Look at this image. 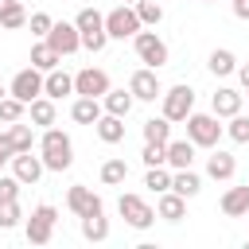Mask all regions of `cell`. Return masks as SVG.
<instances>
[{
	"mask_svg": "<svg viewBox=\"0 0 249 249\" xmlns=\"http://www.w3.org/2000/svg\"><path fill=\"white\" fill-rule=\"evenodd\" d=\"M39 156H43V167L47 171H66L70 163H74V144H70V136L62 132V128H43V136H39Z\"/></svg>",
	"mask_w": 249,
	"mask_h": 249,
	"instance_id": "1",
	"label": "cell"
},
{
	"mask_svg": "<svg viewBox=\"0 0 249 249\" xmlns=\"http://www.w3.org/2000/svg\"><path fill=\"white\" fill-rule=\"evenodd\" d=\"M23 23H27V12H23V4H19V0H16V4H8V8L0 12V27H4V31H19Z\"/></svg>",
	"mask_w": 249,
	"mask_h": 249,
	"instance_id": "36",
	"label": "cell"
},
{
	"mask_svg": "<svg viewBox=\"0 0 249 249\" xmlns=\"http://www.w3.org/2000/svg\"><path fill=\"white\" fill-rule=\"evenodd\" d=\"M4 93H8V86H0V97H4Z\"/></svg>",
	"mask_w": 249,
	"mask_h": 249,
	"instance_id": "45",
	"label": "cell"
},
{
	"mask_svg": "<svg viewBox=\"0 0 249 249\" xmlns=\"http://www.w3.org/2000/svg\"><path fill=\"white\" fill-rule=\"evenodd\" d=\"M132 47H136V58L144 62V66H152V70H160V66H167V58H171V51H167V43L156 35V31H136L132 35Z\"/></svg>",
	"mask_w": 249,
	"mask_h": 249,
	"instance_id": "6",
	"label": "cell"
},
{
	"mask_svg": "<svg viewBox=\"0 0 249 249\" xmlns=\"http://www.w3.org/2000/svg\"><path fill=\"white\" fill-rule=\"evenodd\" d=\"M109 86H113V82H109V74H105L101 66H82V70L74 74V93H78V97H105Z\"/></svg>",
	"mask_w": 249,
	"mask_h": 249,
	"instance_id": "11",
	"label": "cell"
},
{
	"mask_svg": "<svg viewBox=\"0 0 249 249\" xmlns=\"http://www.w3.org/2000/svg\"><path fill=\"white\" fill-rule=\"evenodd\" d=\"M233 16L237 19H249V0H233Z\"/></svg>",
	"mask_w": 249,
	"mask_h": 249,
	"instance_id": "43",
	"label": "cell"
},
{
	"mask_svg": "<svg viewBox=\"0 0 249 249\" xmlns=\"http://www.w3.org/2000/svg\"><path fill=\"white\" fill-rule=\"evenodd\" d=\"M140 27H144V23H140V16H136L132 4H117L113 12H105V31H109V39H132Z\"/></svg>",
	"mask_w": 249,
	"mask_h": 249,
	"instance_id": "8",
	"label": "cell"
},
{
	"mask_svg": "<svg viewBox=\"0 0 249 249\" xmlns=\"http://www.w3.org/2000/svg\"><path fill=\"white\" fill-rule=\"evenodd\" d=\"M171 191L183 195V198H195L202 191V175L195 167H179V171H171Z\"/></svg>",
	"mask_w": 249,
	"mask_h": 249,
	"instance_id": "23",
	"label": "cell"
},
{
	"mask_svg": "<svg viewBox=\"0 0 249 249\" xmlns=\"http://www.w3.org/2000/svg\"><path fill=\"white\" fill-rule=\"evenodd\" d=\"M233 74H237V82H241V93H249V62H245V66L237 62V70H233Z\"/></svg>",
	"mask_w": 249,
	"mask_h": 249,
	"instance_id": "42",
	"label": "cell"
},
{
	"mask_svg": "<svg viewBox=\"0 0 249 249\" xmlns=\"http://www.w3.org/2000/svg\"><path fill=\"white\" fill-rule=\"evenodd\" d=\"M47 43H51V51L58 54V58H70V54H78L82 51V35H78V27L74 23H51V31L43 35Z\"/></svg>",
	"mask_w": 249,
	"mask_h": 249,
	"instance_id": "9",
	"label": "cell"
},
{
	"mask_svg": "<svg viewBox=\"0 0 249 249\" xmlns=\"http://www.w3.org/2000/svg\"><path fill=\"white\" fill-rule=\"evenodd\" d=\"M132 8H136V16H140L144 27H156V23L163 19V4H160V0H136Z\"/></svg>",
	"mask_w": 249,
	"mask_h": 249,
	"instance_id": "35",
	"label": "cell"
},
{
	"mask_svg": "<svg viewBox=\"0 0 249 249\" xmlns=\"http://www.w3.org/2000/svg\"><path fill=\"white\" fill-rule=\"evenodd\" d=\"M117 210H121L124 226H132V230H152V222H156V206H148V198H140L132 191L117 198Z\"/></svg>",
	"mask_w": 249,
	"mask_h": 249,
	"instance_id": "7",
	"label": "cell"
},
{
	"mask_svg": "<svg viewBox=\"0 0 249 249\" xmlns=\"http://www.w3.org/2000/svg\"><path fill=\"white\" fill-rule=\"evenodd\" d=\"M8 93H12V97H19L23 105H27V101H35V97L43 93V70H35V66H23V70L12 78Z\"/></svg>",
	"mask_w": 249,
	"mask_h": 249,
	"instance_id": "12",
	"label": "cell"
},
{
	"mask_svg": "<svg viewBox=\"0 0 249 249\" xmlns=\"http://www.w3.org/2000/svg\"><path fill=\"white\" fill-rule=\"evenodd\" d=\"M27 117V105L19 101V97H12V93H4L0 97V124H12V121H23Z\"/></svg>",
	"mask_w": 249,
	"mask_h": 249,
	"instance_id": "32",
	"label": "cell"
},
{
	"mask_svg": "<svg viewBox=\"0 0 249 249\" xmlns=\"http://www.w3.org/2000/svg\"><path fill=\"white\" fill-rule=\"evenodd\" d=\"M27 117H31L35 128H51V124L58 121V109H54V101H51L47 93H39L35 101H27Z\"/></svg>",
	"mask_w": 249,
	"mask_h": 249,
	"instance_id": "20",
	"label": "cell"
},
{
	"mask_svg": "<svg viewBox=\"0 0 249 249\" xmlns=\"http://www.w3.org/2000/svg\"><path fill=\"white\" fill-rule=\"evenodd\" d=\"M245 218H249V214H245Z\"/></svg>",
	"mask_w": 249,
	"mask_h": 249,
	"instance_id": "49",
	"label": "cell"
},
{
	"mask_svg": "<svg viewBox=\"0 0 249 249\" xmlns=\"http://www.w3.org/2000/svg\"><path fill=\"white\" fill-rule=\"evenodd\" d=\"M140 160H144V167H160V163H163V144H148V140H144Z\"/></svg>",
	"mask_w": 249,
	"mask_h": 249,
	"instance_id": "40",
	"label": "cell"
},
{
	"mask_svg": "<svg viewBox=\"0 0 249 249\" xmlns=\"http://www.w3.org/2000/svg\"><path fill=\"white\" fill-rule=\"evenodd\" d=\"M23 222V210H19V198L16 202H0V230H16Z\"/></svg>",
	"mask_w": 249,
	"mask_h": 249,
	"instance_id": "37",
	"label": "cell"
},
{
	"mask_svg": "<svg viewBox=\"0 0 249 249\" xmlns=\"http://www.w3.org/2000/svg\"><path fill=\"white\" fill-rule=\"evenodd\" d=\"M156 218H163V222H183V218H187V198L175 195L171 187L160 191V198H156Z\"/></svg>",
	"mask_w": 249,
	"mask_h": 249,
	"instance_id": "17",
	"label": "cell"
},
{
	"mask_svg": "<svg viewBox=\"0 0 249 249\" xmlns=\"http://www.w3.org/2000/svg\"><path fill=\"white\" fill-rule=\"evenodd\" d=\"M230 124H226V136L233 140V144H249V113L241 109V113H233V117H226Z\"/></svg>",
	"mask_w": 249,
	"mask_h": 249,
	"instance_id": "33",
	"label": "cell"
},
{
	"mask_svg": "<svg viewBox=\"0 0 249 249\" xmlns=\"http://www.w3.org/2000/svg\"><path fill=\"white\" fill-rule=\"evenodd\" d=\"M8 140H12L16 152H31V148H35V124L12 121V124H8Z\"/></svg>",
	"mask_w": 249,
	"mask_h": 249,
	"instance_id": "27",
	"label": "cell"
},
{
	"mask_svg": "<svg viewBox=\"0 0 249 249\" xmlns=\"http://www.w3.org/2000/svg\"><path fill=\"white\" fill-rule=\"evenodd\" d=\"M43 156H35V152H16L12 156V175L23 183V187H35L39 179H43Z\"/></svg>",
	"mask_w": 249,
	"mask_h": 249,
	"instance_id": "14",
	"label": "cell"
},
{
	"mask_svg": "<svg viewBox=\"0 0 249 249\" xmlns=\"http://www.w3.org/2000/svg\"><path fill=\"white\" fill-rule=\"evenodd\" d=\"M144 187H148V191H156V195H160V191H167V187H171V167H167V163L148 167V171H144Z\"/></svg>",
	"mask_w": 249,
	"mask_h": 249,
	"instance_id": "34",
	"label": "cell"
},
{
	"mask_svg": "<svg viewBox=\"0 0 249 249\" xmlns=\"http://www.w3.org/2000/svg\"><path fill=\"white\" fill-rule=\"evenodd\" d=\"M66 206H70V214H74V218H86V214H105L101 195H93V187H86V183H74V187L66 191Z\"/></svg>",
	"mask_w": 249,
	"mask_h": 249,
	"instance_id": "10",
	"label": "cell"
},
{
	"mask_svg": "<svg viewBox=\"0 0 249 249\" xmlns=\"http://www.w3.org/2000/svg\"><path fill=\"white\" fill-rule=\"evenodd\" d=\"M93 132L101 144H121L124 140V117H113V113H101L93 121Z\"/></svg>",
	"mask_w": 249,
	"mask_h": 249,
	"instance_id": "21",
	"label": "cell"
},
{
	"mask_svg": "<svg viewBox=\"0 0 249 249\" xmlns=\"http://www.w3.org/2000/svg\"><path fill=\"white\" fill-rule=\"evenodd\" d=\"M51 23H54V19H51L47 12H31V16H27V27H31V35H35V39H43V35L51 31Z\"/></svg>",
	"mask_w": 249,
	"mask_h": 249,
	"instance_id": "38",
	"label": "cell"
},
{
	"mask_svg": "<svg viewBox=\"0 0 249 249\" xmlns=\"http://www.w3.org/2000/svg\"><path fill=\"white\" fill-rule=\"evenodd\" d=\"M222 214H226V218H245V214H249V183L230 187V191L222 195Z\"/></svg>",
	"mask_w": 249,
	"mask_h": 249,
	"instance_id": "22",
	"label": "cell"
},
{
	"mask_svg": "<svg viewBox=\"0 0 249 249\" xmlns=\"http://www.w3.org/2000/svg\"><path fill=\"white\" fill-rule=\"evenodd\" d=\"M74 27H78V35H82V47L86 51H105L109 47V31H105V16L97 12V8H82L78 16H74Z\"/></svg>",
	"mask_w": 249,
	"mask_h": 249,
	"instance_id": "2",
	"label": "cell"
},
{
	"mask_svg": "<svg viewBox=\"0 0 249 249\" xmlns=\"http://www.w3.org/2000/svg\"><path fill=\"white\" fill-rule=\"evenodd\" d=\"M187 140L195 144V148H218V140H222V132H226V124H218V117L214 113H187Z\"/></svg>",
	"mask_w": 249,
	"mask_h": 249,
	"instance_id": "3",
	"label": "cell"
},
{
	"mask_svg": "<svg viewBox=\"0 0 249 249\" xmlns=\"http://www.w3.org/2000/svg\"><path fill=\"white\" fill-rule=\"evenodd\" d=\"M124 179H128V163H124L121 156H113V160L101 163V183H105V187H121Z\"/></svg>",
	"mask_w": 249,
	"mask_h": 249,
	"instance_id": "31",
	"label": "cell"
},
{
	"mask_svg": "<svg viewBox=\"0 0 249 249\" xmlns=\"http://www.w3.org/2000/svg\"><path fill=\"white\" fill-rule=\"evenodd\" d=\"M241 109H245V93L233 89V86H218V93L210 97V113H214L218 121H226V117H233V113H241Z\"/></svg>",
	"mask_w": 249,
	"mask_h": 249,
	"instance_id": "15",
	"label": "cell"
},
{
	"mask_svg": "<svg viewBox=\"0 0 249 249\" xmlns=\"http://www.w3.org/2000/svg\"><path fill=\"white\" fill-rule=\"evenodd\" d=\"M101 113H105L101 97H74V105H70V121L74 124H93Z\"/></svg>",
	"mask_w": 249,
	"mask_h": 249,
	"instance_id": "26",
	"label": "cell"
},
{
	"mask_svg": "<svg viewBox=\"0 0 249 249\" xmlns=\"http://www.w3.org/2000/svg\"><path fill=\"white\" fill-rule=\"evenodd\" d=\"M191 109H195V89H191L187 82H179V86H171V89L160 93V113H163L171 124H183Z\"/></svg>",
	"mask_w": 249,
	"mask_h": 249,
	"instance_id": "4",
	"label": "cell"
},
{
	"mask_svg": "<svg viewBox=\"0 0 249 249\" xmlns=\"http://www.w3.org/2000/svg\"><path fill=\"white\" fill-rule=\"evenodd\" d=\"M163 163H167L171 171L191 167V163H195V144H191V140H167V144H163Z\"/></svg>",
	"mask_w": 249,
	"mask_h": 249,
	"instance_id": "19",
	"label": "cell"
},
{
	"mask_svg": "<svg viewBox=\"0 0 249 249\" xmlns=\"http://www.w3.org/2000/svg\"><path fill=\"white\" fill-rule=\"evenodd\" d=\"M144 140L148 144H167L171 140V121L160 113V117H148L144 121Z\"/></svg>",
	"mask_w": 249,
	"mask_h": 249,
	"instance_id": "28",
	"label": "cell"
},
{
	"mask_svg": "<svg viewBox=\"0 0 249 249\" xmlns=\"http://www.w3.org/2000/svg\"><path fill=\"white\" fill-rule=\"evenodd\" d=\"M206 175H210V179H218V183H230V179L237 175V156H230V152L214 148V152L206 156Z\"/></svg>",
	"mask_w": 249,
	"mask_h": 249,
	"instance_id": "16",
	"label": "cell"
},
{
	"mask_svg": "<svg viewBox=\"0 0 249 249\" xmlns=\"http://www.w3.org/2000/svg\"><path fill=\"white\" fill-rule=\"evenodd\" d=\"M58 62H62V58L51 51V43H47V39H39V43L31 47V66H35V70H43V74H47V70H54Z\"/></svg>",
	"mask_w": 249,
	"mask_h": 249,
	"instance_id": "30",
	"label": "cell"
},
{
	"mask_svg": "<svg viewBox=\"0 0 249 249\" xmlns=\"http://www.w3.org/2000/svg\"><path fill=\"white\" fill-rule=\"evenodd\" d=\"M19 187H23V183H19L16 175H0V202H16V198H19Z\"/></svg>",
	"mask_w": 249,
	"mask_h": 249,
	"instance_id": "39",
	"label": "cell"
},
{
	"mask_svg": "<svg viewBox=\"0 0 249 249\" xmlns=\"http://www.w3.org/2000/svg\"><path fill=\"white\" fill-rule=\"evenodd\" d=\"M121 4H136V0H121Z\"/></svg>",
	"mask_w": 249,
	"mask_h": 249,
	"instance_id": "46",
	"label": "cell"
},
{
	"mask_svg": "<svg viewBox=\"0 0 249 249\" xmlns=\"http://www.w3.org/2000/svg\"><path fill=\"white\" fill-rule=\"evenodd\" d=\"M8 4H16V0H0V12H4V8H8Z\"/></svg>",
	"mask_w": 249,
	"mask_h": 249,
	"instance_id": "44",
	"label": "cell"
},
{
	"mask_svg": "<svg viewBox=\"0 0 249 249\" xmlns=\"http://www.w3.org/2000/svg\"><path fill=\"white\" fill-rule=\"evenodd\" d=\"M206 70H210L214 78H230V74L237 70V54H233L230 47H214L210 58H206Z\"/></svg>",
	"mask_w": 249,
	"mask_h": 249,
	"instance_id": "24",
	"label": "cell"
},
{
	"mask_svg": "<svg viewBox=\"0 0 249 249\" xmlns=\"http://www.w3.org/2000/svg\"><path fill=\"white\" fill-rule=\"evenodd\" d=\"M54 222H58V210H54L51 202H39V206L27 214V222H23L27 241H31V245H47V241L54 237Z\"/></svg>",
	"mask_w": 249,
	"mask_h": 249,
	"instance_id": "5",
	"label": "cell"
},
{
	"mask_svg": "<svg viewBox=\"0 0 249 249\" xmlns=\"http://www.w3.org/2000/svg\"><path fill=\"white\" fill-rule=\"evenodd\" d=\"M245 101H249V93H245Z\"/></svg>",
	"mask_w": 249,
	"mask_h": 249,
	"instance_id": "47",
	"label": "cell"
},
{
	"mask_svg": "<svg viewBox=\"0 0 249 249\" xmlns=\"http://www.w3.org/2000/svg\"><path fill=\"white\" fill-rule=\"evenodd\" d=\"M128 93H132L136 101H160L163 86H160V78H156L152 66H140V70H132V78H128Z\"/></svg>",
	"mask_w": 249,
	"mask_h": 249,
	"instance_id": "13",
	"label": "cell"
},
{
	"mask_svg": "<svg viewBox=\"0 0 249 249\" xmlns=\"http://www.w3.org/2000/svg\"><path fill=\"white\" fill-rule=\"evenodd\" d=\"M82 237L93 241V245L105 241V237H109V218H105V214H86V218H82Z\"/></svg>",
	"mask_w": 249,
	"mask_h": 249,
	"instance_id": "29",
	"label": "cell"
},
{
	"mask_svg": "<svg viewBox=\"0 0 249 249\" xmlns=\"http://www.w3.org/2000/svg\"><path fill=\"white\" fill-rule=\"evenodd\" d=\"M0 35H4V27H0Z\"/></svg>",
	"mask_w": 249,
	"mask_h": 249,
	"instance_id": "48",
	"label": "cell"
},
{
	"mask_svg": "<svg viewBox=\"0 0 249 249\" xmlns=\"http://www.w3.org/2000/svg\"><path fill=\"white\" fill-rule=\"evenodd\" d=\"M12 156H16V148H12L8 132H0V171H4V163H12Z\"/></svg>",
	"mask_w": 249,
	"mask_h": 249,
	"instance_id": "41",
	"label": "cell"
},
{
	"mask_svg": "<svg viewBox=\"0 0 249 249\" xmlns=\"http://www.w3.org/2000/svg\"><path fill=\"white\" fill-rule=\"evenodd\" d=\"M43 93L51 97V101H62V97H70L74 93V74H66V70H47L43 74Z\"/></svg>",
	"mask_w": 249,
	"mask_h": 249,
	"instance_id": "18",
	"label": "cell"
},
{
	"mask_svg": "<svg viewBox=\"0 0 249 249\" xmlns=\"http://www.w3.org/2000/svg\"><path fill=\"white\" fill-rule=\"evenodd\" d=\"M132 105H136V97L128 93V89H105V97H101V109L105 113H113V117H128L132 113Z\"/></svg>",
	"mask_w": 249,
	"mask_h": 249,
	"instance_id": "25",
	"label": "cell"
}]
</instances>
